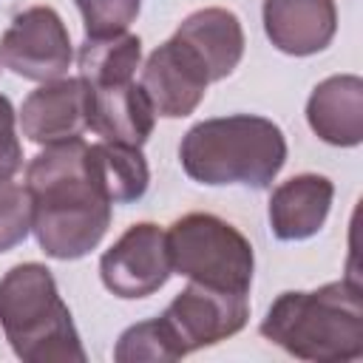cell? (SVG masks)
Here are the masks:
<instances>
[{"mask_svg":"<svg viewBox=\"0 0 363 363\" xmlns=\"http://www.w3.org/2000/svg\"><path fill=\"white\" fill-rule=\"evenodd\" d=\"M26 190L31 196V233L48 258L77 261L96 250L113 204L91 173L88 142L45 145L28 162Z\"/></svg>","mask_w":363,"mask_h":363,"instance_id":"6da1fadb","label":"cell"},{"mask_svg":"<svg viewBox=\"0 0 363 363\" xmlns=\"http://www.w3.org/2000/svg\"><path fill=\"white\" fill-rule=\"evenodd\" d=\"M261 335L298 360H357L363 354L360 284L343 278L312 292H281L261 320Z\"/></svg>","mask_w":363,"mask_h":363,"instance_id":"7a4b0ae2","label":"cell"},{"mask_svg":"<svg viewBox=\"0 0 363 363\" xmlns=\"http://www.w3.org/2000/svg\"><path fill=\"white\" fill-rule=\"evenodd\" d=\"M179 162L199 184H244L264 190L286 162V139L284 130L267 116H216L193 125L184 133Z\"/></svg>","mask_w":363,"mask_h":363,"instance_id":"3957f363","label":"cell"},{"mask_svg":"<svg viewBox=\"0 0 363 363\" xmlns=\"http://www.w3.org/2000/svg\"><path fill=\"white\" fill-rule=\"evenodd\" d=\"M0 329L26 363H85L79 332L45 264L26 261L0 278Z\"/></svg>","mask_w":363,"mask_h":363,"instance_id":"277c9868","label":"cell"},{"mask_svg":"<svg viewBox=\"0 0 363 363\" xmlns=\"http://www.w3.org/2000/svg\"><path fill=\"white\" fill-rule=\"evenodd\" d=\"M164 238L173 272L213 289L250 292L255 252L230 221L213 213H187L164 230Z\"/></svg>","mask_w":363,"mask_h":363,"instance_id":"5b68a950","label":"cell"},{"mask_svg":"<svg viewBox=\"0 0 363 363\" xmlns=\"http://www.w3.org/2000/svg\"><path fill=\"white\" fill-rule=\"evenodd\" d=\"M164 332L179 357L216 346L238 335L250 320V301L244 292L213 289L204 284H187L159 315Z\"/></svg>","mask_w":363,"mask_h":363,"instance_id":"8992f818","label":"cell"},{"mask_svg":"<svg viewBox=\"0 0 363 363\" xmlns=\"http://www.w3.org/2000/svg\"><path fill=\"white\" fill-rule=\"evenodd\" d=\"M71 37L51 6L20 11L0 37V65L34 82L60 79L71 65Z\"/></svg>","mask_w":363,"mask_h":363,"instance_id":"52a82bcc","label":"cell"},{"mask_svg":"<svg viewBox=\"0 0 363 363\" xmlns=\"http://www.w3.org/2000/svg\"><path fill=\"white\" fill-rule=\"evenodd\" d=\"M173 275L164 230L153 221L130 224L99 258V278L108 292L125 301L159 292Z\"/></svg>","mask_w":363,"mask_h":363,"instance_id":"ba28073f","label":"cell"},{"mask_svg":"<svg viewBox=\"0 0 363 363\" xmlns=\"http://www.w3.org/2000/svg\"><path fill=\"white\" fill-rule=\"evenodd\" d=\"M139 85L150 99L156 116L182 119L199 108L207 94L210 77L201 60L179 37H170L145 60Z\"/></svg>","mask_w":363,"mask_h":363,"instance_id":"9c48e42d","label":"cell"},{"mask_svg":"<svg viewBox=\"0 0 363 363\" xmlns=\"http://www.w3.org/2000/svg\"><path fill=\"white\" fill-rule=\"evenodd\" d=\"M17 119L23 136L37 145L82 139L88 130V88L79 77L43 82L23 99Z\"/></svg>","mask_w":363,"mask_h":363,"instance_id":"30bf717a","label":"cell"},{"mask_svg":"<svg viewBox=\"0 0 363 363\" xmlns=\"http://www.w3.org/2000/svg\"><path fill=\"white\" fill-rule=\"evenodd\" d=\"M88 88V130L105 142L142 147L156 125V111L133 79Z\"/></svg>","mask_w":363,"mask_h":363,"instance_id":"8fae6325","label":"cell"},{"mask_svg":"<svg viewBox=\"0 0 363 363\" xmlns=\"http://www.w3.org/2000/svg\"><path fill=\"white\" fill-rule=\"evenodd\" d=\"M264 31L289 57L323 51L337 31L335 0H264Z\"/></svg>","mask_w":363,"mask_h":363,"instance_id":"7c38bea8","label":"cell"},{"mask_svg":"<svg viewBox=\"0 0 363 363\" xmlns=\"http://www.w3.org/2000/svg\"><path fill=\"white\" fill-rule=\"evenodd\" d=\"M335 199V184L320 173L281 182L269 196V227L281 241H303L320 233Z\"/></svg>","mask_w":363,"mask_h":363,"instance_id":"4fadbf2b","label":"cell"},{"mask_svg":"<svg viewBox=\"0 0 363 363\" xmlns=\"http://www.w3.org/2000/svg\"><path fill=\"white\" fill-rule=\"evenodd\" d=\"M306 122L318 139L335 147L363 142V79L357 74H335L315 85L306 102Z\"/></svg>","mask_w":363,"mask_h":363,"instance_id":"5bb4252c","label":"cell"},{"mask_svg":"<svg viewBox=\"0 0 363 363\" xmlns=\"http://www.w3.org/2000/svg\"><path fill=\"white\" fill-rule=\"evenodd\" d=\"M173 37L201 60L210 82L230 77L244 57V28L230 9H199L182 20Z\"/></svg>","mask_w":363,"mask_h":363,"instance_id":"9a60e30c","label":"cell"},{"mask_svg":"<svg viewBox=\"0 0 363 363\" xmlns=\"http://www.w3.org/2000/svg\"><path fill=\"white\" fill-rule=\"evenodd\" d=\"M88 159L91 173L111 204H128L147 193L150 170L142 156V147L102 139L96 145H88Z\"/></svg>","mask_w":363,"mask_h":363,"instance_id":"2e32d148","label":"cell"},{"mask_svg":"<svg viewBox=\"0 0 363 363\" xmlns=\"http://www.w3.org/2000/svg\"><path fill=\"white\" fill-rule=\"evenodd\" d=\"M142 60V40L130 31L108 37H85L77 54L79 79L85 85H113L133 79Z\"/></svg>","mask_w":363,"mask_h":363,"instance_id":"e0dca14e","label":"cell"},{"mask_svg":"<svg viewBox=\"0 0 363 363\" xmlns=\"http://www.w3.org/2000/svg\"><path fill=\"white\" fill-rule=\"evenodd\" d=\"M113 360H119V363H142V360L170 363V360H179V354H176L170 335L164 332L162 320L150 318V320L128 326L119 335L116 349H113Z\"/></svg>","mask_w":363,"mask_h":363,"instance_id":"ac0fdd59","label":"cell"},{"mask_svg":"<svg viewBox=\"0 0 363 363\" xmlns=\"http://www.w3.org/2000/svg\"><path fill=\"white\" fill-rule=\"evenodd\" d=\"M31 233V196L26 184L0 182V252L14 250Z\"/></svg>","mask_w":363,"mask_h":363,"instance_id":"d6986e66","label":"cell"},{"mask_svg":"<svg viewBox=\"0 0 363 363\" xmlns=\"http://www.w3.org/2000/svg\"><path fill=\"white\" fill-rule=\"evenodd\" d=\"M74 3L82 14L85 37H108L128 31L142 9V0H74Z\"/></svg>","mask_w":363,"mask_h":363,"instance_id":"ffe728a7","label":"cell"},{"mask_svg":"<svg viewBox=\"0 0 363 363\" xmlns=\"http://www.w3.org/2000/svg\"><path fill=\"white\" fill-rule=\"evenodd\" d=\"M23 164V147L17 139V113L9 96L0 94V182L11 179Z\"/></svg>","mask_w":363,"mask_h":363,"instance_id":"44dd1931","label":"cell"}]
</instances>
